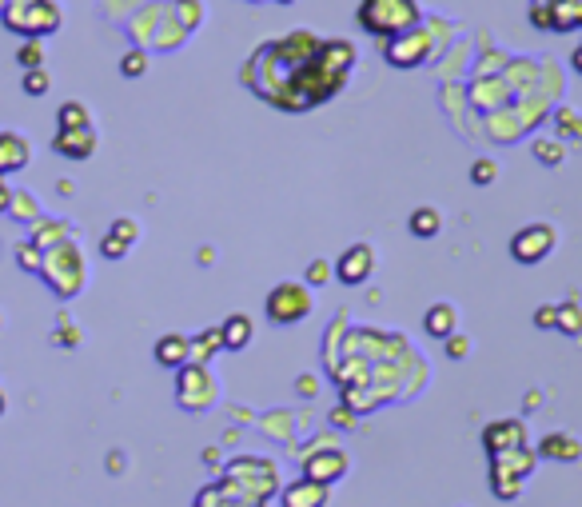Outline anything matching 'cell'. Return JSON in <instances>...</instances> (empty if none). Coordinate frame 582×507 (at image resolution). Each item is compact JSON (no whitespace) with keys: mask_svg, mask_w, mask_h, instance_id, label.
Returning a JSON list of instances; mask_svg holds the SVG:
<instances>
[{"mask_svg":"<svg viewBox=\"0 0 582 507\" xmlns=\"http://www.w3.org/2000/svg\"><path fill=\"white\" fill-rule=\"evenodd\" d=\"M559 332H567V336H582V308L579 300H567V304H559V324H555Z\"/></svg>","mask_w":582,"mask_h":507,"instance_id":"obj_29","label":"cell"},{"mask_svg":"<svg viewBox=\"0 0 582 507\" xmlns=\"http://www.w3.org/2000/svg\"><path fill=\"white\" fill-rule=\"evenodd\" d=\"M8 196H12V188H8L4 176H0V216H4V208H8Z\"/></svg>","mask_w":582,"mask_h":507,"instance_id":"obj_43","label":"cell"},{"mask_svg":"<svg viewBox=\"0 0 582 507\" xmlns=\"http://www.w3.org/2000/svg\"><path fill=\"white\" fill-rule=\"evenodd\" d=\"M539 28H555V32H571L582 28V0H551L539 16H531Z\"/></svg>","mask_w":582,"mask_h":507,"instance_id":"obj_16","label":"cell"},{"mask_svg":"<svg viewBox=\"0 0 582 507\" xmlns=\"http://www.w3.org/2000/svg\"><path fill=\"white\" fill-rule=\"evenodd\" d=\"M120 72L128 76V80H136V76H144L148 72V48H128L124 56H120Z\"/></svg>","mask_w":582,"mask_h":507,"instance_id":"obj_30","label":"cell"},{"mask_svg":"<svg viewBox=\"0 0 582 507\" xmlns=\"http://www.w3.org/2000/svg\"><path fill=\"white\" fill-rule=\"evenodd\" d=\"M16 64H20L24 72H28V68H44V44H40V40H20Z\"/></svg>","mask_w":582,"mask_h":507,"instance_id":"obj_31","label":"cell"},{"mask_svg":"<svg viewBox=\"0 0 582 507\" xmlns=\"http://www.w3.org/2000/svg\"><path fill=\"white\" fill-rule=\"evenodd\" d=\"M280 4H291V0H280Z\"/></svg>","mask_w":582,"mask_h":507,"instance_id":"obj_49","label":"cell"},{"mask_svg":"<svg viewBox=\"0 0 582 507\" xmlns=\"http://www.w3.org/2000/svg\"><path fill=\"white\" fill-rule=\"evenodd\" d=\"M52 340H56V344L76 348V344H80V332H76V328H56V332H52Z\"/></svg>","mask_w":582,"mask_h":507,"instance_id":"obj_42","label":"cell"},{"mask_svg":"<svg viewBox=\"0 0 582 507\" xmlns=\"http://www.w3.org/2000/svg\"><path fill=\"white\" fill-rule=\"evenodd\" d=\"M0 24L8 32H16L20 40H44V36L60 32L64 8L56 0H4Z\"/></svg>","mask_w":582,"mask_h":507,"instance_id":"obj_4","label":"cell"},{"mask_svg":"<svg viewBox=\"0 0 582 507\" xmlns=\"http://www.w3.org/2000/svg\"><path fill=\"white\" fill-rule=\"evenodd\" d=\"M192 507H260V504H248V500L232 496V492H228V488H220V484H208V488H200V492H196Z\"/></svg>","mask_w":582,"mask_h":507,"instance_id":"obj_25","label":"cell"},{"mask_svg":"<svg viewBox=\"0 0 582 507\" xmlns=\"http://www.w3.org/2000/svg\"><path fill=\"white\" fill-rule=\"evenodd\" d=\"M252 4H264V0H252Z\"/></svg>","mask_w":582,"mask_h":507,"instance_id":"obj_48","label":"cell"},{"mask_svg":"<svg viewBox=\"0 0 582 507\" xmlns=\"http://www.w3.org/2000/svg\"><path fill=\"white\" fill-rule=\"evenodd\" d=\"M8 412V396H4V388H0V416Z\"/></svg>","mask_w":582,"mask_h":507,"instance_id":"obj_46","label":"cell"},{"mask_svg":"<svg viewBox=\"0 0 582 507\" xmlns=\"http://www.w3.org/2000/svg\"><path fill=\"white\" fill-rule=\"evenodd\" d=\"M100 252H104V260H124L132 248H128L124 240H116V236H108V232H104V236H100Z\"/></svg>","mask_w":582,"mask_h":507,"instance_id":"obj_37","label":"cell"},{"mask_svg":"<svg viewBox=\"0 0 582 507\" xmlns=\"http://www.w3.org/2000/svg\"><path fill=\"white\" fill-rule=\"evenodd\" d=\"M423 328H427V336H435V340L455 336V332H459V308H455V304H447V300L431 304V308L423 312Z\"/></svg>","mask_w":582,"mask_h":507,"instance_id":"obj_20","label":"cell"},{"mask_svg":"<svg viewBox=\"0 0 582 507\" xmlns=\"http://www.w3.org/2000/svg\"><path fill=\"white\" fill-rule=\"evenodd\" d=\"M383 56H387L391 68H419V64L431 56V32H427L423 24H415V28H407L403 36L387 40V44H383Z\"/></svg>","mask_w":582,"mask_h":507,"instance_id":"obj_11","label":"cell"},{"mask_svg":"<svg viewBox=\"0 0 582 507\" xmlns=\"http://www.w3.org/2000/svg\"><path fill=\"white\" fill-rule=\"evenodd\" d=\"M216 400H220V384H216V376H212L208 364H184V368L176 372V404H180L184 412L200 416V412H208Z\"/></svg>","mask_w":582,"mask_h":507,"instance_id":"obj_7","label":"cell"},{"mask_svg":"<svg viewBox=\"0 0 582 507\" xmlns=\"http://www.w3.org/2000/svg\"><path fill=\"white\" fill-rule=\"evenodd\" d=\"M547 4H551V0H531V16H539V12L547 8Z\"/></svg>","mask_w":582,"mask_h":507,"instance_id":"obj_44","label":"cell"},{"mask_svg":"<svg viewBox=\"0 0 582 507\" xmlns=\"http://www.w3.org/2000/svg\"><path fill=\"white\" fill-rule=\"evenodd\" d=\"M36 276L44 280V288H48L56 300H76V296L84 292V284H88V260H84L80 244L68 236V240H60L56 248L44 252V264H40Z\"/></svg>","mask_w":582,"mask_h":507,"instance_id":"obj_3","label":"cell"},{"mask_svg":"<svg viewBox=\"0 0 582 507\" xmlns=\"http://www.w3.org/2000/svg\"><path fill=\"white\" fill-rule=\"evenodd\" d=\"M216 352H224V336H220V328H208V332L192 336V364H208Z\"/></svg>","mask_w":582,"mask_h":507,"instance_id":"obj_27","label":"cell"},{"mask_svg":"<svg viewBox=\"0 0 582 507\" xmlns=\"http://www.w3.org/2000/svg\"><path fill=\"white\" fill-rule=\"evenodd\" d=\"M216 484L248 504L268 507L280 496V468H276V460H264V456H236L220 468Z\"/></svg>","mask_w":582,"mask_h":507,"instance_id":"obj_2","label":"cell"},{"mask_svg":"<svg viewBox=\"0 0 582 507\" xmlns=\"http://www.w3.org/2000/svg\"><path fill=\"white\" fill-rule=\"evenodd\" d=\"M351 472V456L343 452V448H335V440L331 444H319V448H311L307 456H303V476L307 480H315V484H339L343 476Z\"/></svg>","mask_w":582,"mask_h":507,"instance_id":"obj_10","label":"cell"},{"mask_svg":"<svg viewBox=\"0 0 582 507\" xmlns=\"http://www.w3.org/2000/svg\"><path fill=\"white\" fill-rule=\"evenodd\" d=\"M68 236H72V224H68V220H56V216H40V220L28 228V240H32L40 252L56 248V244L68 240Z\"/></svg>","mask_w":582,"mask_h":507,"instance_id":"obj_21","label":"cell"},{"mask_svg":"<svg viewBox=\"0 0 582 507\" xmlns=\"http://www.w3.org/2000/svg\"><path fill=\"white\" fill-rule=\"evenodd\" d=\"M443 344H447V356H451V360H467V352H471V340H467V336H459V332H455V336H447Z\"/></svg>","mask_w":582,"mask_h":507,"instance_id":"obj_41","label":"cell"},{"mask_svg":"<svg viewBox=\"0 0 582 507\" xmlns=\"http://www.w3.org/2000/svg\"><path fill=\"white\" fill-rule=\"evenodd\" d=\"M220 336H224V352H244V348L252 344V336H256V324H252V316L232 312V316L220 324Z\"/></svg>","mask_w":582,"mask_h":507,"instance_id":"obj_22","label":"cell"},{"mask_svg":"<svg viewBox=\"0 0 582 507\" xmlns=\"http://www.w3.org/2000/svg\"><path fill=\"white\" fill-rule=\"evenodd\" d=\"M56 124L60 128H92V112H88L84 100H64L56 108Z\"/></svg>","mask_w":582,"mask_h":507,"instance_id":"obj_26","label":"cell"},{"mask_svg":"<svg viewBox=\"0 0 582 507\" xmlns=\"http://www.w3.org/2000/svg\"><path fill=\"white\" fill-rule=\"evenodd\" d=\"M156 364H160V368H172V372H180L184 364H192V336L164 332V336L156 340Z\"/></svg>","mask_w":582,"mask_h":507,"instance_id":"obj_17","label":"cell"},{"mask_svg":"<svg viewBox=\"0 0 582 507\" xmlns=\"http://www.w3.org/2000/svg\"><path fill=\"white\" fill-rule=\"evenodd\" d=\"M12 252H16V268H20V272H32V276L40 272V264H44V252H40L32 240H20Z\"/></svg>","mask_w":582,"mask_h":507,"instance_id":"obj_28","label":"cell"},{"mask_svg":"<svg viewBox=\"0 0 582 507\" xmlns=\"http://www.w3.org/2000/svg\"><path fill=\"white\" fill-rule=\"evenodd\" d=\"M4 216H8V220H16V224H24V228H32V224H36L44 212H40V200H36L28 188H12Z\"/></svg>","mask_w":582,"mask_h":507,"instance_id":"obj_23","label":"cell"},{"mask_svg":"<svg viewBox=\"0 0 582 507\" xmlns=\"http://www.w3.org/2000/svg\"><path fill=\"white\" fill-rule=\"evenodd\" d=\"M172 12H180V16H184V28H196V24H200V16H204V8H200L196 0H176V4H172Z\"/></svg>","mask_w":582,"mask_h":507,"instance_id":"obj_38","label":"cell"},{"mask_svg":"<svg viewBox=\"0 0 582 507\" xmlns=\"http://www.w3.org/2000/svg\"><path fill=\"white\" fill-rule=\"evenodd\" d=\"M555 128H559L567 140H582V116L575 108H559V112H555Z\"/></svg>","mask_w":582,"mask_h":507,"instance_id":"obj_33","label":"cell"},{"mask_svg":"<svg viewBox=\"0 0 582 507\" xmlns=\"http://www.w3.org/2000/svg\"><path fill=\"white\" fill-rule=\"evenodd\" d=\"M311 308H315V300H311V288L303 280H280L264 296V312L272 324H299L311 316Z\"/></svg>","mask_w":582,"mask_h":507,"instance_id":"obj_8","label":"cell"},{"mask_svg":"<svg viewBox=\"0 0 582 507\" xmlns=\"http://www.w3.org/2000/svg\"><path fill=\"white\" fill-rule=\"evenodd\" d=\"M527 424L523 420H495L483 428V448L487 456H503V452H515V448H527Z\"/></svg>","mask_w":582,"mask_h":507,"instance_id":"obj_13","label":"cell"},{"mask_svg":"<svg viewBox=\"0 0 582 507\" xmlns=\"http://www.w3.org/2000/svg\"><path fill=\"white\" fill-rule=\"evenodd\" d=\"M331 500V488L327 484H315L307 476L291 480L288 488H280V507H327Z\"/></svg>","mask_w":582,"mask_h":507,"instance_id":"obj_15","label":"cell"},{"mask_svg":"<svg viewBox=\"0 0 582 507\" xmlns=\"http://www.w3.org/2000/svg\"><path fill=\"white\" fill-rule=\"evenodd\" d=\"M371 272H375V248H371V244H351V248L335 260V280L347 284V288L367 284Z\"/></svg>","mask_w":582,"mask_h":507,"instance_id":"obj_12","label":"cell"},{"mask_svg":"<svg viewBox=\"0 0 582 507\" xmlns=\"http://www.w3.org/2000/svg\"><path fill=\"white\" fill-rule=\"evenodd\" d=\"M571 60H575V72H579V76H582V44H579V48H575V56H571Z\"/></svg>","mask_w":582,"mask_h":507,"instance_id":"obj_45","label":"cell"},{"mask_svg":"<svg viewBox=\"0 0 582 507\" xmlns=\"http://www.w3.org/2000/svg\"><path fill=\"white\" fill-rule=\"evenodd\" d=\"M471 180H475L479 188H487V184H495V180H499V164H495L491 156H483V160H475V164H471Z\"/></svg>","mask_w":582,"mask_h":507,"instance_id":"obj_35","label":"cell"},{"mask_svg":"<svg viewBox=\"0 0 582 507\" xmlns=\"http://www.w3.org/2000/svg\"><path fill=\"white\" fill-rule=\"evenodd\" d=\"M559 324V304H543V308H535V328H555Z\"/></svg>","mask_w":582,"mask_h":507,"instance_id":"obj_40","label":"cell"},{"mask_svg":"<svg viewBox=\"0 0 582 507\" xmlns=\"http://www.w3.org/2000/svg\"><path fill=\"white\" fill-rule=\"evenodd\" d=\"M96 128H56L52 136V152L64 160H88L96 152Z\"/></svg>","mask_w":582,"mask_h":507,"instance_id":"obj_14","label":"cell"},{"mask_svg":"<svg viewBox=\"0 0 582 507\" xmlns=\"http://www.w3.org/2000/svg\"><path fill=\"white\" fill-rule=\"evenodd\" d=\"M0 8H4V0H0Z\"/></svg>","mask_w":582,"mask_h":507,"instance_id":"obj_50","label":"cell"},{"mask_svg":"<svg viewBox=\"0 0 582 507\" xmlns=\"http://www.w3.org/2000/svg\"><path fill=\"white\" fill-rule=\"evenodd\" d=\"M539 460H555V464H579L582 460V444L571 432H551L539 440Z\"/></svg>","mask_w":582,"mask_h":507,"instance_id":"obj_18","label":"cell"},{"mask_svg":"<svg viewBox=\"0 0 582 507\" xmlns=\"http://www.w3.org/2000/svg\"><path fill=\"white\" fill-rule=\"evenodd\" d=\"M0 328H4V316H0Z\"/></svg>","mask_w":582,"mask_h":507,"instance_id":"obj_47","label":"cell"},{"mask_svg":"<svg viewBox=\"0 0 582 507\" xmlns=\"http://www.w3.org/2000/svg\"><path fill=\"white\" fill-rule=\"evenodd\" d=\"M327 280H331V264H327V260H311V264H307L303 284L311 288V284H327Z\"/></svg>","mask_w":582,"mask_h":507,"instance_id":"obj_39","label":"cell"},{"mask_svg":"<svg viewBox=\"0 0 582 507\" xmlns=\"http://www.w3.org/2000/svg\"><path fill=\"white\" fill-rule=\"evenodd\" d=\"M355 20H359L363 32H371L379 40H395L407 28H415L423 20V12H419L415 0H359Z\"/></svg>","mask_w":582,"mask_h":507,"instance_id":"obj_5","label":"cell"},{"mask_svg":"<svg viewBox=\"0 0 582 507\" xmlns=\"http://www.w3.org/2000/svg\"><path fill=\"white\" fill-rule=\"evenodd\" d=\"M555 244H559L555 224L535 220V224H523V228L511 236V256H515L519 264H543V260L555 252Z\"/></svg>","mask_w":582,"mask_h":507,"instance_id":"obj_9","label":"cell"},{"mask_svg":"<svg viewBox=\"0 0 582 507\" xmlns=\"http://www.w3.org/2000/svg\"><path fill=\"white\" fill-rule=\"evenodd\" d=\"M108 236H116V240H124L128 248L140 240V224L132 220V216H120V220H112V228H108Z\"/></svg>","mask_w":582,"mask_h":507,"instance_id":"obj_36","label":"cell"},{"mask_svg":"<svg viewBox=\"0 0 582 507\" xmlns=\"http://www.w3.org/2000/svg\"><path fill=\"white\" fill-rule=\"evenodd\" d=\"M355 64V44L351 40H323L307 28L288 32L284 40L260 44L244 68V84L284 108V112H307L319 108L323 100L339 96Z\"/></svg>","mask_w":582,"mask_h":507,"instance_id":"obj_1","label":"cell"},{"mask_svg":"<svg viewBox=\"0 0 582 507\" xmlns=\"http://www.w3.org/2000/svg\"><path fill=\"white\" fill-rule=\"evenodd\" d=\"M407 228H411V236H419V240H435V236L443 232V212L431 208V204H419V208L411 212Z\"/></svg>","mask_w":582,"mask_h":507,"instance_id":"obj_24","label":"cell"},{"mask_svg":"<svg viewBox=\"0 0 582 507\" xmlns=\"http://www.w3.org/2000/svg\"><path fill=\"white\" fill-rule=\"evenodd\" d=\"M28 160H32V144L20 136V132H0V176H12V172H20V168H28Z\"/></svg>","mask_w":582,"mask_h":507,"instance_id":"obj_19","label":"cell"},{"mask_svg":"<svg viewBox=\"0 0 582 507\" xmlns=\"http://www.w3.org/2000/svg\"><path fill=\"white\" fill-rule=\"evenodd\" d=\"M491 460V492L499 500H515L527 480L535 476V464H539V452L527 444V448H515V452H503V456H487Z\"/></svg>","mask_w":582,"mask_h":507,"instance_id":"obj_6","label":"cell"},{"mask_svg":"<svg viewBox=\"0 0 582 507\" xmlns=\"http://www.w3.org/2000/svg\"><path fill=\"white\" fill-rule=\"evenodd\" d=\"M20 88H24V96H44V92L52 88V76H48L44 68H28V72L20 76Z\"/></svg>","mask_w":582,"mask_h":507,"instance_id":"obj_32","label":"cell"},{"mask_svg":"<svg viewBox=\"0 0 582 507\" xmlns=\"http://www.w3.org/2000/svg\"><path fill=\"white\" fill-rule=\"evenodd\" d=\"M535 156H539V164L559 168L563 164V144L559 140H535Z\"/></svg>","mask_w":582,"mask_h":507,"instance_id":"obj_34","label":"cell"}]
</instances>
